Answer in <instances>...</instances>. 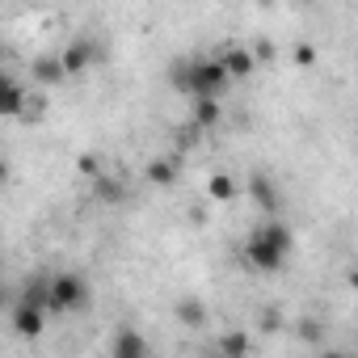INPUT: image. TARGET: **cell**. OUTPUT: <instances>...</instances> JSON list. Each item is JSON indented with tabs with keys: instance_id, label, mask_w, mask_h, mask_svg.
I'll return each instance as SVG.
<instances>
[{
	"instance_id": "1",
	"label": "cell",
	"mask_w": 358,
	"mask_h": 358,
	"mask_svg": "<svg viewBox=\"0 0 358 358\" xmlns=\"http://www.w3.org/2000/svg\"><path fill=\"white\" fill-rule=\"evenodd\" d=\"M291 249H295L291 228H282V224H266V228H257V232L249 236L245 257H249L253 270H262V274H278V270L287 266V253H291Z\"/></svg>"
},
{
	"instance_id": "2",
	"label": "cell",
	"mask_w": 358,
	"mask_h": 358,
	"mask_svg": "<svg viewBox=\"0 0 358 358\" xmlns=\"http://www.w3.org/2000/svg\"><path fill=\"white\" fill-rule=\"evenodd\" d=\"M89 308V282L76 270L51 274V308L47 312H85Z\"/></svg>"
},
{
	"instance_id": "3",
	"label": "cell",
	"mask_w": 358,
	"mask_h": 358,
	"mask_svg": "<svg viewBox=\"0 0 358 358\" xmlns=\"http://www.w3.org/2000/svg\"><path fill=\"white\" fill-rule=\"evenodd\" d=\"M13 329H17V337H43V329H47V312L43 308H34V303H13Z\"/></svg>"
},
{
	"instance_id": "4",
	"label": "cell",
	"mask_w": 358,
	"mask_h": 358,
	"mask_svg": "<svg viewBox=\"0 0 358 358\" xmlns=\"http://www.w3.org/2000/svg\"><path fill=\"white\" fill-rule=\"evenodd\" d=\"M26 101H30V89L26 85H17L13 76L0 80V114H5V118H22Z\"/></svg>"
},
{
	"instance_id": "5",
	"label": "cell",
	"mask_w": 358,
	"mask_h": 358,
	"mask_svg": "<svg viewBox=\"0 0 358 358\" xmlns=\"http://www.w3.org/2000/svg\"><path fill=\"white\" fill-rule=\"evenodd\" d=\"M97 59V47L93 43H68L64 51H59V64H64V72L68 76H80V72H89V64Z\"/></svg>"
},
{
	"instance_id": "6",
	"label": "cell",
	"mask_w": 358,
	"mask_h": 358,
	"mask_svg": "<svg viewBox=\"0 0 358 358\" xmlns=\"http://www.w3.org/2000/svg\"><path fill=\"white\" fill-rule=\"evenodd\" d=\"M110 358H152L148 337L135 333V329H118V333H114V350H110Z\"/></svg>"
},
{
	"instance_id": "7",
	"label": "cell",
	"mask_w": 358,
	"mask_h": 358,
	"mask_svg": "<svg viewBox=\"0 0 358 358\" xmlns=\"http://www.w3.org/2000/svg\"><path fill=\"white\" fill-rule=\"evenodd\" d=\"M236 194H241V186H236L232 173L215 169V173L207 177V199H211V203H236Z\"/></svg>"
},
{
	"instance_id": "8",
	"label": "cell",
	"mask_w": 358,
	"mask_h": 358,
	"mask_svg": "<svg viewBox=\"0 0 358 358\" xmlns=\"http://www.w3.org/2000/svg\"><path fill=\"white\" fill-rule=\"evenodd\" d=\"M224 68H228V76H232V80H245V76H253V72H257V59H253V51H249V47H232V51L224 55Z\"/></svg>"
},
{
	"instance_id": "9",
	"label": "cell",
	"mask_w": 358,
	"mask_h": 358,
	"mask_svg": "<svg viewBox=\"0 0 358 358\" xmlns=\"http://www.w3.org/2000/svg\"><path fill=\"white\" fill-rule=\"evenodd\" d=\"M173 316L182 320L186 329H203V324H207V308H203L199 299H182V303H173Z\"/></svg>"
},
{
	"instance_id": "10",
	"label": "cell",
	"mask_w": 358,
	"mask_h": 358,
	"mask_svg": "<svg viewBox=\"0 0 358 358\" xmlns=\"http://www.w3.org/2000/svg\"><path fill=\"white\" fill-rule=\"evenodd\" d=\"M64 76H68V72H64L59 55H55V59H51V55H47V59H34V80H38V85H59Z\"/></svg>"
},
{
	"instance_id": "11",
	"label": "cell",
	"mask_w": 358,
	"mask_h": 358,
	"mask_svg": "<svg viewBox=\"0 0 358 358\" xmlns=\"http://www.w3.org/2000/svg\"><path fill=\"white\" fill-rule=\"evenodd\" d=\"M249 345H253L249 333H224L220 337V354L224 358H249Z\"/></svg>"
},
{
	"instance_id": "12",
	"label": "cell",
	"mask_w": 358,
	"mask_h": 358,
	"mask_svg": "<svg viewBox=\"0 0 358 358\" xmlns=\"http://www.w3.org/2000/svg\"><path fill=\"white\" fill-rule=\"evenodd\" d=\"M220 114H224V110H220L215 97H199V101H194V122H199V127H215Z\"/></svg>"
},
{
	"instance_id": "13",
	"label": "cell",
	"mask_w": 358,
	"mask_h": 358,
	"mask_svg": "<svg viewBox=\"0 0 358 358\" xmlns=\"http://www.w3.org/2000/svg\"><path fill=\"white\" fill-rule=\"evenodd\" d=\"M148 182H152V186H173V182H177L173 160H152V164H148Z\"/></svg>"
},
{
	"instance_id": "14",
	"label": "cell",
	"mask_w": 358,
	"mask_h": 358,
	"mask_svg": "<svg viewBox=\"0 0 358 358\" xmlns=\"http://www.w3.org/2000/svg\"><path fill=\"white\" fill-rule=\"evenodd\" d=\"M253 194H257V207H266V211H274V207H278V194H274V186L266 182L262 173L253 177Z\"/></svg>"
},
{
	"instance_id": "15",
	"label": "cell",
	"mask_w": 358,
	"mask_h": 358,
	"mask_svg": "<svg viewBox=\"0 0 358 358\" xmlns=\"http://www.w3.org/2000/svg\"><path fill=\"white\" fill-rule=\"evenodd\" d=\"M43 114H47V97L30 93V101H26V110H22V122H38Z\"/></svg>"
},
{
	"instance_id": "16",
	"label": "cell",
	"mask_w": 358,
	"mask_h": 358,
	"mask_svg": "<svg viewBox=\"0 0 358 358\" xmlns=\"http://www.w3.org/2000/svg\"><path fill=\"white\" fill-rule=\"evenodd\" d=\"M76 169H80L85 177H101V160H97L93 152H85V156H76Z\"/></svg>"
},
{
	"instance_id": "17",
	"label": "cell",
	"mask_w": 358,
	"mask_h": 358,
	"mask_svg": "<svg viewBox=\"0 0 358 358\" xmlns=\"http://www.w3.org/2000/svg\"><path fill=\"white\" fill-rule=\"evenodd\" d=\"M97 194H101V199H110V203H118V199H122V186H118V182H110V177H97Z\"/></svg>"
},
{
	"instance_id": "18",
	"label": "cell",
	"mask_w": 358,
	"mask_h": 358,
	"mask_svg": "<svg viewBox=\"0 0 358 358\" xmlns=\"http://www.w3.org/2000/svg\"><path fill=\"white\" fill-rule=\"evenodd\" d=\"M274 55H278V51H274V43H257V47H253L257 68H262V64H274Z\"/></svg>"
},
{
	"instance_id": "19",
	"label": "cell",
	"mask_w": 358,
	"mask_h": 358,
	"mask_svg": "<svg viewBox=\"0 0 358 358\" xmlns=\"http://www.w3.org/2000/svg\"><path fill=\"white\" fill-rule=\"evenodd\" d=\"M295 64H299V68H312V64H316V51H312L308 43H299V47H295Z\"/></svg>"
},
{
	"instance_id": "20",
	"label": "cell",
	"mask_w": 358,
	"mask_h": 358,
	"mask_svg": "<svg viewBox=\"0 0 358 358\" xmlns=\"http://www.w3.org/2000/svg\"><path fill=\"white\" fill-rule=\"evenodd\" d=\"M299 337L303 341H320V320H299Z\"/></svg>"
},
{
	"instance_id": "21",
	"label": "cell",
	"mask_w": 358,
	"mask_h": 358,
	"mask_svg": "<svg viewBox=\"0 0 358 358\" xmlns=\"http://www.w3.org/2000/svg\"><path fill=\"white\" fill-rule=\"evenodd\" d=\"M278 324H282L278 312H266V316H262V329H278Z\"/></svg>"
},
{
	"instance_id": "22",
	"label": "cell",
	"mask_w": 358,
	"mask_h": 358,
	"mask_svg": "<svg viewBox=\"0 0 358 358\" xmlns=\"http://www.w3.org/2000/svg\"><path fill=\"white\" fill-rule=\"evenodd\" d=\"M350 287H354V291H358V266H354V270H350Z\"/></svg>"
}]
</instances>
